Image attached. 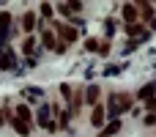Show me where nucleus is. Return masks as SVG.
<instances>
[{
	"label": "nucleus",
	"mask_w": 156,
	"mask_h": 137,
	"mask_svg": "<svg viewBox=\"0 0 156 137\" xmlns=\"http://www.w3.org/2000/svg\"><path fill=\"white\" fill-rule=\"evenodd\" d=\"M151 27H154V30H156V19H154V22H151Z\"/></svg>",
	"instance_id": "nucleus-20"
},
{
	"label": "nucleus",
	"mask_w": 156,
	"mask_h": 137,
	"mask_svg": "<svg viewBox=\"0 0 156 137\" xmlns=\"http://www.w3.org/2000/svg\"><path fill=\"white\" fill-rule=\"evenodd\" d=\"M22 52H25L27 58H33V52L38 55V49H36V38H33V36H27V38L22 41Z\"/></svg>",
	"instance_id": "nucleus-8"
},
{
	"label": "nucleus",
	"mask_w": 156,
	"mask_h": 137,
	"mask_svg": "<svg viewBox=\"0 0 156 137\" xmlns=\"http://www.w3.org/2000/svg\"><path fill=\"white\" fill-rule=\"evenodd\" d=\"M8 124L14 126V132H16V135H22V137H27V135H30V124L19 121L16 115H8Z\"/></svg>",
	"instance_id": "nucleus-5"
},
{
	"label": "nucleus",
	"mask_w": 156,
	"mask_h": 137,
	"mask_svg": "<svg viewBox=\"0 0 156 137\" xmlns=\"http://www.w3.org/2000/svg\"><path fill=\"white\" fill-rule=\"evenodd\" d=\"M16 118L25 121V124H30V110H27V104H16Z\"/></svg>",
	"instance_id": "nucleus-14"
},
{
	"label": "nucleus",
	"mask_w": 156,
	"mask_h": 137,
	"mask_svg": "<svg viewBox=\"0 0 156 137\" xmlns=\"http://www.w3.org/2000/svg\"><path fill=\"white\" fill-rule=\"evenodd\" d=\"M118 129H121V121H112V124H110L107 129H101V137H107V135H115Z\"/></svg>",
	"instance_id": "nucleus-15"
},
{
	"label": "nucleus",
	"mask_w": 156,
	"mask_h": 137,
	"mask_svg": "<svg viewBox=\"0 0 156 137\" xmlns=\"http://www.w3.org/2000/svg\"><path fill=\"white\" fill-rule=\"evenodd\" d=\"M140 11H143V19H145V22H154V19H156L154 5H151V3H143V5H140Z\"/></svg>",
	"instance_id": "nucleus-13"
},
{
	"label": "nucleus",
	"mask_w": 156,
	"mask_h": 137,
	"mask_svg": "<svg viewBox=\"0 0 156 137\" xmlns=\"http://www.w3.org/2000/svg\"><path fill=\"white\" fill-rule=\"evenodd\" d=\"M55 30H58V36H63L66 41H77V30H74L71 25H63V22H55Z\"/></svg>",
	"instance_id": "nucleus-3"
},
{
	"label": "nucleus",
	"mask_w": 156,
	"mask_h": 137,
	"mask_svg": "<svg viewBox=\"0 0 156 137\" xmlns=\"http://www.w3.org/2000/svg\"><path fill=\"white\" fill-rule=\"evenodd\" d=\"M41 41H44V47H49V49H55V47H58V41H55V33H52V30H44V33H41Z\"/></svg>",
	"instance_id": "nucleus-12"
},
{
	"label": "nucleus",
	"mask_w": 156,
	"mask_h": 137,
	"mask_svg": "<svg viewBox=\"0 0 156 137\" xmlns=\"http://www.w3.org/2000/svg\"><path fill=\"white\" fill-rule=\"evenodd\" d=\"M104 118H107V110H104L101 104H96L93 113H90V124H93L96 129H101V126H104Z\"/></svg>",
	"instance_id": "nucleus-4"
},
{
	"label": "nucleus",
	"mask_w": 156,
	"mask_h": 137,
	"mask_svg": "<svg viewBox=\"0 0 156 137\" xmlns=\"http://www.w3.org/2000/svg\"><path fill=\"white\" fill-rule=\"evenodd\" d=\"M22 27H25V33H27V36H30V33L36 30V14H33V11L22 14Z\"/></svg>",
	"instance_id": "nucleus-6"
},
{
	"label": "nucleus",
	"mask_w": 156,
	"mask_h": 137,
	"mask_svg": "<svg viewBox=\"0 0 156 137\" xmlns=\"http://www.w3.org/2000/svg\"><path fill=\"white\" fill-rule=\"evenodd\" d=\"M0 129H3V113H0Z\"/></svg>",
	"instance_id": "nucleus-19"
},
{
	"label": "nucleus",
	"mask_w": 156,
	"mask_h": 137,
	"mask_svg": "<svg viewBox=\"0 0 156 137\" xmlns=\"http://www.w3.org/2000/svg\"><path fill=\"white\" fill-rule=\"evenodd\" d=\"M126 33H129V36H143V38H151V33H148L143 25H126Z\"/></svg>",
	"instance_id": "nucleus-11"
},
{
	"label": "nucleus",
	"mask_w": 156,
	"mask_h": 137,
	"mask_svg": "<svg viewBox=\"0 0 156 137\" xmlns=\"http://www.w3.org/2000/svg\"><path fill=\"white\" fill-rule=\"evenodd\" d=\"M41 16H44V19H52V5H49V3L41 5Z\"/></svg>",
	"instance_id": "nucleus-16"
},
{
	"label": "nucleus",
	"mask_w": 156,
	"mask_h": 137,
	"mask_svg": "<svg viewBox=\"0 0 156 137\" xmlns=\"http://www.w3.org/2000/svg\"><path fill=\"white\" fill-rule=\"evenodd\" d=\"M58 11H60L63 16H69V19L74 22V25L80 22V16H74V8H71V3H58Z\"/></svg>",
	"instance_id": "nucleus-7"
},
{
	"label": "nucleus",
	"mask_w": 156,
	"mask_h": 137,
	"mask_svg": "<svg viewBox=\"0 0 156 137\" xmlns=\"http://www.w3.org/2000/svg\"><path fill=\"white\" fill-rule=\"evenodd\" d=\"M145 107H148L151 113H156V96H154V99H148V102H145Z\"/></svg>",
	"instance_id": "nucleus-18"
},
{
	"label": "nucleus",
	"mask_w": 156,
	"mask_h": 137,
	"mask_svg": "<svg viewBox=\"0 0 156 137\" xmlns=\"http://www.w3.org/2000/svg\"><path fill=\"white\" fill-rule=\"evenodd\" d=\"M85 49L96 52V49H99V41H96V38H88V41H85Z\"/></svg>",
	"instance_id": "nucleus-17"
},
{
	"label": "nucleus",
	"mask_w": 156,
	"mask_h": 137,
	"mask_svg": "<svg viewBox=\"0 0 156 137\" xmlns=\"http://www.w3.org/2000/svg\"><path fill=\"white\" fill-rule=\"evenodd\" d=\"M85 102L88 104H99V85H88V91H85Z\"/></svg>",
	"instance_id": "nucleus-9"
},
{
	"label": "nucleus",
	"mask_w": 156,
	"mask_h": 137,
	"mask_svg": "<svg viewBox=\"0 0 156 137\" xmlns=\"http://www.w3.org/2000/svg\"><path fill=\"white\" fill-rule=\"evenodd\" d=\"M121 16H123V22H126V25H137V16H140V11H137V5L126 3V5L121 8Z\"/></svg>",
	"instance_id": "nucleus-1"
},
{
	"label": "nucleus",
	"mask_w": 156,
	"mask_h": 137,
	"mask_svg": "<svg viewBox=\"0 0 156 137\" xmlns=\"http://www.w3.org/2000/svg\"><path fill=\"white\" fill-rule=\"evenodd\" d=\"M38 124H41L47 132H55V129H58V126L49 121V107H47V104H41V107H38Z\"/></svg>",
	"instance_id": "nucleus-2"
},
{
	"label": "nucleus",
	"mask_w": 156,
	"mask_h": 137,
	"mask_svg": "<svg viewBox=\"0 0 156 137\" xmlns=\"http://www.w3.org/2000/svg\"><path fill=\"white\" fill-rule=\"evenodd\" d=\"M14 66V52L11 49H0V69H11Z\"/></svg>",
	"instance_id": "nucleus-10"
}]
</instances>
